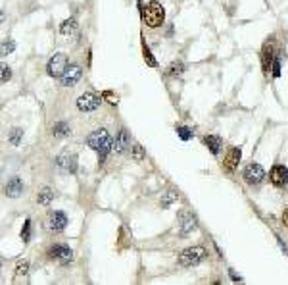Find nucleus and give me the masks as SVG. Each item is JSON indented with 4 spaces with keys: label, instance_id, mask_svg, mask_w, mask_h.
Masks as SVG:
<instances>
[{
    "label": "nucleus",
    "instance_id": "obj_6",
    "mask_svg": "<svg viewBox=\"0 0 288 285\" xmlns=\"http://www.w3.org/2000/svg\"><path fill=\"white\" fill-rule=\"evenodd\" d=\"M242 177H244V181L250 183V185H259V183L263 181V177H265V170H263L259 164L250 162V164L244 168V171H242Z\"/></svg>",
    "mask_w": 288,
    "mask_h": 285
},
{
    "label": "nucleus",
    "instance_id": "obj_14",
    "mask_svg": "<svg viewBox=\"0 0 288 285\" xmlns=\"http://www.w3.org/2000/svg\"><path fill=\"white\" fill-rule=\"evenodd\" d=\"M204 145L208 147V151H209L213 156H217L219 151H221V147H223V139H221L219 135H206V137H204Z\"/></svg>",
    "mask_w": 288,
    "mask_h": 285
},
{
    "label": "nucleus",
    "instance_id": "obj_1",
    "mask_svg": "<svg viewBox=\"0 0 288 285\" xmlns=\"http://www.w3.org/2000/svg\"><path fill=\"white\" fill-rule=\"evenodd\" d=\"M87 143H89V147L98 152V156H100V162H104L106 160V156L112 152V149H113V139H112V135L108 133V129H95L91 135H89V139H87Z\"/></svg>",
    "mask_w": 288,
    "mask_h": 285
},
{
    "label": "nucleus",
    "instance_id": "obj_11",
    "mask_svg": "<svg viewBox=\"0 0 288 285\" xmlns=\"http://www.w3.org/2000/svg\"><path fill=\"white\" fill-rule=\"evenodd\" d=\"M240 158H242V149L240 147H231L223 158V168L227 171H235L239 166Z\"/></svg>",
    "mask_w": 288,
    "mask_h": 285
},
{
    "label": "nucleus",
    "instance_id": "obj_8",
    "mask_svg": "<svg viewBox=\"0 0 288 285\" xmlns=\"http://www.w3.org/2000/svg\"><path fill=\"white\" fill-rule=\"evenodd\" d=\"M100 106V97L96 93H85L77 99V108L81 112H93Z\"/></svg>",
    "mask_w": 288,
    "mask_h": 285
},
{
    "label": "nucleus",
    "instance_id": "obj_7",
    "mask_svg": "<svg viewBox=\"0 0 288 285\" xmlns=\"http://www.w3.org/2000/svg\"><path fill=\"white\" fill-rule=\"evenodd\" d=\"M48 258H52L60 264H69L73 260V251L65 245H54L48 249Z\"/></svg>",
    "mask_w": 288,
    "mask_h": 285
},
{
    "label": "nucleus",
    "instance_id": "obj_12",
    "mask_svg": "<svg viewBox=\"0 0 288 285\" xmlns=\"http://www.w3.org/2000/svg\"><path fill=\"white\" fill-rule=\"evenodd\" d=\"M81 75H83V69L79 66H67V69L64 71V75L60 77V81H62L64 87H73L81 79Z\"/></svg>",
    "mask_w": 288,
    "mask_h": 285
},
{
    "label": "nucleus",
    "instance_id": "obj_29",
    "mask_svg": "<svg viewBox=\"0 0 288 285\" xmlns=\"http://www.w3.org/2000/svg\"><path fill=\"white\" fill-rule=\"evenodd\" d=\"M14 49H16V43H14V41H4V43H2V56L14 52Z\"/></svg>",
    "mask_w": 288,
    "mask_h": 285
},
{
    "label": "nucleus",
    "instance_id": "obj_24",
    "mask_svg": "<svg viewBox=\"0 0 288 285\" xmlns=\"http://www.w3.org/2000/svg\"><path fill=\"white\" fill-rule=\"evenodd\" d=\"M21 137H23V131H21L19 127H14V129L10 131V143H12V145H19V143H21Z\"/></svg>",
    "mask_w": 288,
    "mask_h": 285
},
{
    "label": "nucleus",
    "instance_id": "obj_17",
    "mask_svg": "<svg viewBox=\"0 0 288 285\" xmlns=\"http://www.w3.org/2000/svg\"><path fill=\"white\" fill-rule=\"evenodd\" d=\"M179 218H181V235H189L191 231L196 229V220L192 218L191 214H187L185 210H181Z\"/></svg>",
    "mask_w": 288,
    "mask_h": 285
},
{
    "label": "nucleus",
    "instance_id": "obj_10",
    "mask_svg": "<svg viewBox=\"0 0 288 285\" xmlns=\"http://www.w3.org/2000/svg\"><path fill=\"white\" fill-rule=\"evenodd\" d=\"M56 166L58 170L64 171V173H73L77 170V156L75 154H69V152H64L56 158Z\"/></svg>",
    "mask_w": 288,
    "mask_h": 285
},
{
    "label": "nucleus",
    "instance_id": "obj_19",
    "mask_svg": "<svg viewBox=\"0 0 288 285\" xmlns=\"http://www.w3.org/2000/svg\"><path fill=\"white\" fill-rule=\"evenodd\" d=\"M75 31H77V19L75 17H69V19L62 21V25H60V33L62 35H71Z\"/></svg>",
    "mask_w": 288,
    "mask_h": 285
},
{
    "label": "nucleus",
    "instance_id": "obj_33",
    "mask_svg": "<svg viewBox=\"0 0 288 285\" xmlns=\"http://www.w3.org/2000/svg\"><path fill=\"white\" fill-rule=\"evenodd\" d=\"M283 224L288 228V208H285V212H283Z\"/></svg>",
    "mask_w": 288,
    "mask_h": 285
},
{
    "label": "nucleus",
    "instance_id": "obj_23",
    "mask_svg": "<svg viewBox=\"0 0 288 285\" xmlns=\"http://www.w3.org/2000/svg\"><path fill=\"white\" fill-rule=\"evenodd\" d=\"M143 56H144V62L150 66V67H156L158 66V62H156V58H154V54L150 52V49L146 47V43L143 45Z\"/></svg>",
    "mask_w": 288,
    "mask_h": 285
},
{
    "label": "nucleus",
    "instance_id": "obj_25",
    "mask_svg": "<svg viewBox=\"0 0 288 285\" xmlns=\"http://www.w3.org/2000/svg\"><path fill=\"white\" fill-rule=\"evenodd\" d=\"M21 239H23V243H27V241L31 239V220H29V218L25 220V224H23V228H21Z\"/></svg>",
    "mask_w": 288,
    "mask_h": 285
},
{
    "label": "nucleus",
    "instance_id": "obj_28",
    "mask_svg": "<svg viewBox=\"0 0 288 285\" xmlns=\"http://www.w3.org/2000/svg\"><path fill=\"white\" fill-rule=\"evenodd\" d=\"M102 97H104V99H106L112 106H115V104L119 102V97H117L115 93H112V91H104V95H102Z\"/></svg>",
    "mask_w": 288,
    "mask_h": 285
},
{
    "label": "nucleus",
    "instance_id": "obj_15",
    "mask_svg": "<svg viewBox=\"0 0 288 285\" xmlns=\"http://www.w3.org/2000/svg\"><path fill=\"white\" fill-rule=\"evenodd\" d=\"M21 193H23V181L19 177H12L8 181V185H6V195L10 199H17Z\"/></svg>",
    "mask_w": 288,
    "mask_h": 285
},
{
    "label": "nucleus",
    "instance_id": "obj_4",
    "mask_svg": "<svg viewBox=\"0 0 288 285\" xmlns=\"http://www.w3.org/2000/svg\"><path fill=\"white\" fill-rule=\"evenodd\" d=\"M275 37L271 35L269 39H265V45H263V49H261V67H263V73L265 75H269V71H271V66H273V60H275Z\"/></svg>",
    "mask_w": 288,
    "mask_h": 285
},
{
    "label": "nucleus",
    "instance_id": "obj_32",
    "mask_svg": "<svg viewBox=\"0 0 288 285\" xmlns=\"http://www.w3.org/2000/svg\"><path fill=\"white\" fill-rule=\"evenodd\" d=\"M10 79H12V69H10L8 66H4V67H2V83L10 81Z\"/></svg>",
    "mask_w": 288,
    "mask_h": 285
},
{
    "label": "nucleus",
    "instance_id": "obj_31",
    "mask_svg": "<svg viewBox=\"0 0 288 285\" xmlns=\"http://www.w3.org/2000/svg\"><path fill=\"white\" fill-rule=\"evenodd\" d=\"M29 272V262H19L17 268H16V274L17 276H25Z\"/></svg>",
    "mask_w": 288,
    "mask_h": 285
},
{
    "label": "nucleus",
    "instance_id": "obj_20",
    "mask_svg": "<svg viewBox=\"0 0 288 285\" xmlns=\"http://www.w3.org/2000/svg\"><path fill=\"white\" fill-rule=\"evenodd\" d=\"M183 71H185V64H183L181 60L171 62V64L167 66V69H165V73H167L169 77H177V75H181Z\"/></svg>",
    "mask_w": 288,
    "mask_h": 285
},
{
    "label": "nucleus",
    "instance_id": "obj_13",
    "mask_svg": "<svg viewBox=\"0 0 288 285\" xmlns=\"http://www.w3.org/2000/svg\"><path fill=\"white\" fill-rule=\"evenodd\" d=\"M65 226H67V216H65V212L56 210V212H50V214H48V229H50V231H62Z\"/></svg>",
    "mask_w": 288,
    "mask_h": 285
},
{
    "label": "nucleus",
    "instance_id": "obj_30",
    "mask_svg": "<svg viewBox=\"0 0 288 285\" xmlns=\"http://www.w3.org/2000/svg\"><path fill=\"white\" fill-rule=\"evenodd\" d=\"M131 154H133V158H137V160H143L144 158V151L143 147L137 143V145H133V151H131Z\"/></svg>",
    "mask_w": 288,
    "mask_h": 285
},
{
    "label": "nucleus",
    "instance_id": "obj_5",
    "mask_svg": "<svg viewBox=\"0 0 288 285\" xmlns=\"http://www.w3.org/2000/svg\"><path fill=\"white\" fill-rule=\"evenodd\" d=\"M67 69V56L58 52L54 56L48 60V66H47V71L50 77H62L64 71Z\"/></svg>",
    "mask_w": 288,
    "mask_h": 285
},
{
    "label": "nucleus",
    "instance_id": "obj_16",
    "mask_svg": "<svg viewBox=\"0 0 288 285\" xmlns=\"http://www.w3.org/2000/svg\"><path fill=\"white\" fill-rule=\"evenodd\" d=\"M115 149L119 152H127L131 149V137L127 133V129H121L117 135H115Z\"/></svg>",
    "mask_w": 288,
    "mask_h": 285
},
{
    "label": "nucleus",
    "instance_id": "obj_22",
    "mask_svg": "<svg viewBox=\"0 0 288 285\" xmlns=\"http://www.w3.org/2000/svg\"><path fill=\"white\" fill-rule=\"evenodd\" d=\"M177 135L183 139V141H189L194 137V131H192L191 127H187V125H177Z\"/></svg>",
    "mask_w": 288,
    "mask_h": 285
},
{
    "label": "nucleus",
    "instance_id": "obj_27",
    "mask_svg": "<svg viewBox=\"0 0 288 285\" xmlns=\"http://www.w3.org/2000/svg\"><path fill=\"white\" fill-rule=\"evenodd\" d=\"M271 73H273V77H281V56H279V54H277V56H275V60H273Z\"/></svg>",
    "mask_w": 288,
    "mask_h": 285
},
{
    "label": "nucleus",
    "instance_id": "obj_21",
    "mask_svg": "<svg viewBox=\"0 0 288 285\" xmlns=\"http://www.w3.org/2000/svg\"><path fill=\"white\" fill-rule=\"evenodd\" d=\"M52 199H54V191H52L50 187L41 189L39 195H37V202H39V204H48V202H52Z\"/></svg>",
    "mask_w": 288,
    "mask_h": 285
},
{
    "label": "nucleus",
    "instance_id": "obj_3",
    "mask_svg": "<svg viewBox=\"0 0 288 285\" xmlns=\"http://www.w3.org/2000/svg\"><path fill=\"white\" fill-rule=\"evenodd\" d=\"M208 258V252L204 247H189L179 254V264L183 268H192L198 266L200 262H204Z\"/></svg>",
    "mask_w": 288,
    "mask_h": 285
},
{
    "label": "nucleus",
    "instance_id": "obj_2",
    "mask_svg": "<svg viewBox=\"0 0 288 285\" xmlns=\"http://www.w3.org/2000/svg\"><path fill=\"white\" fill-rule=\"evenodd\" d=\"M143 21L150 29H158L165 21V8L158 0H150L143 10Z\"/></svg>",
    "mask_w": 288,
    "mask_h": 285
},
{
    "label": "nucleus",
    "instance_id": "obj_18",
    "mask_svg": "<svg viewBox=\"0 0 288 285\" xmlns=\"http://www.w3.org/2000/svg\"><path fill=\"white\" fill-rule=\"evenodd\" d=\"M52 135H56V137H67V135H71L69 123L67 121H56L52 125Z\"/></svg>",
    "mask_w": 288,
    "mask_h": 285
},
{
    "label": "nucleus",
    "instance_id": "obj_26",
    "mask_svg": "<svg viewBox=\"0 0 288 285\" xmlns=\"http://www.w3.org/2000/svg\"><path fill=\"white\" fill-rule=\"evenodd\" d=\"M173 201H177V193H175V191H169V193L163 197V201H161V206H163V208H169Z\"/></svg>",
    "mask_w": 288,
    "mask_h": 285
},
{
    "label": "nucleus",
    "instance_id": "obj_9",
    "mask_svg": "<svg viewBox=\"0 0 288 285\" xmlns=\"http://www.w3.org/2000/svg\"><path fill=\"white\" fill-rule=\"evenodd\" d=\"M269 179L275 187H287L288 185V168L285 164H275L269 171Z\"/></svg>",
    "mask_w": 288,
    "mask_h": 285
}]
</instances>
